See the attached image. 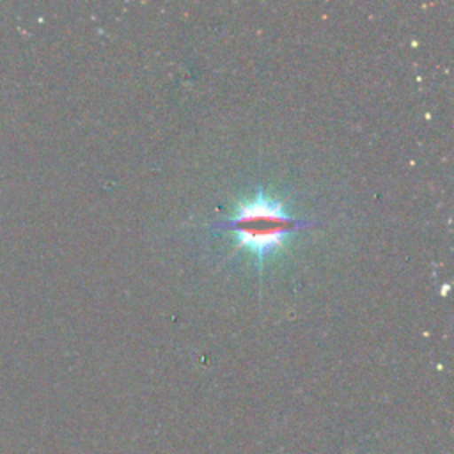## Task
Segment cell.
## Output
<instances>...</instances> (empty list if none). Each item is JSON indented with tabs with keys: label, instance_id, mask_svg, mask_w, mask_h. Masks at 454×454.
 Returning <instances> with one entry per match:
<instances>
[{
	"label": "cell",
	"instance_id": "cell-1",
	"mask_svg": "<svg viewBox=\"0 0 454 454\" xmlns=\"http://www.w3.org/2000/svg\"><path fill=\"white\" fill-rule=\"evenodd\" d=\"M220 225L222 229L234 232L238 245L252 257L262 261L280 248L289 234L300 229L301 222L293 218L278 199L259 192L252 199L241 202L234 215Z\"/></svg>",
	"mask_w": 454,
	"mask_h": 454
}]
</instances>
